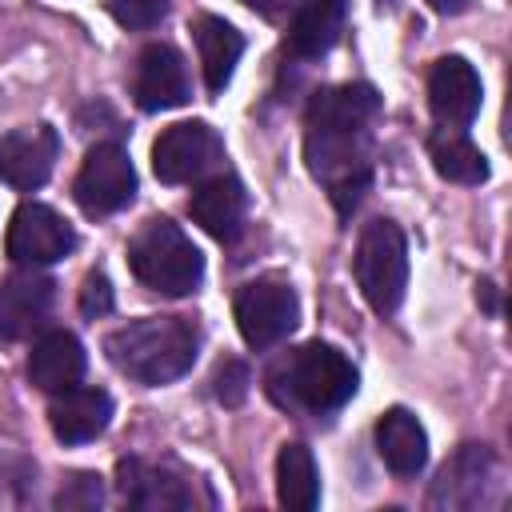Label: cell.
Instances as JSON below:
<instances>
[{"mask_svg": "<svg viewBox=\"0 0 512 512\" xmlns=\"http://www.w3.org/2000/svg\"><path fill=\"white\" fill-rule=\"evenodd\" d=\"M380 96L372 84H340L312 96L304 116V156L312 176L328 188V200L348 216L372 184V120Z\"/></svg>", "mask_w": 512, "mask_h": 512, "instance_id": "1", "label": "cell"}, {"mask_svg": "<svg viewBox=\"0 0 512 512\" xmlns=\"http://www.w3.org/2000/svg\"><path fill=\"white\" fill-rule=\"evenodd\" d=\"M200 348V332L192 320L184 316H144V320H128L116 332L104 336V352L108 360L136 384H168L180 380Z\"/></svg>", "mask_w": 512, "mask_h": 512, "instance_id": "2", "label": "cell"}, {"mask_svg": "<svg viewBox=\"0 0 512 512\" xmlns=\"http://www.w3.org/2000/svg\"><path fill=\"white\" fill-rule=\"evenodd\" d=\"M356 384H360V376H356L352 360L340 348L320 344V340L288 352L264 376L268 396L280 408L304 412V416H332V412H340L356 396Z\"/></svg>", "mask_w": 512, "mask_h": 512, "instance_id": "3", "label": "cell"}, {"mask_svg": "<svg viewBox=\"0 0 512 512\" xmlns=\"http://www.w3.org/2000/svg\"><path fill=\"white\" fill-rule=\"evenodd\" d=\"M128 268L144 288L160 296H188L204 280L200 248L168 216H152L140 224V232L128 240Z\"/></svg>", "mask_w": 512, "mask_h": 512, "instance_id": "4", "label": "cell"}, {"mask_svg": "<svg viewBox=\"0 0 512 512\" xmlns=\"http://www.w3.org/2000/svg\"><path fill=\"white\" fill-rule=\"evenodd\" d=\"M356 284L376 316H392L408 288V244L392 220H368L352 260Z\"/></svg>", "mask_w": 512, "mask_h": 512, "instance_id": "5", "label": "cell"}, {"mask_svg": "<svg viewBox=\"0 0 512 512\" xmlns=\"http://www.w3.org/2000/svg\"><path fill=\"white\" fill-rule=\"evenodd\" d=\"M224 164V144L204 120H180L152 144V172L160 184H192Z\"/></svg>", "mask_w": 512, "mask_h": 512, "instance_id": "6", "label": "cell"}, {"mask_svg": "<svg viewBox=\"0 0 512 512\" xmlns=\"http://www.w3.org/2000/svg\"><path fill=\"white\" fill-rule=\"evenodd\" d=\"M236 328L244 336L248 348L264 352L272 344H280L296 324H300V300L292 292V284L284 280H252L236 292Z\"/></svg>", "mask_w": 512, "mask_h": 512, "instance_id": "7", "label": "cell"}, {"mask_svg": "<svg viewBox=\"0 0 512 512\" xmlns=\"http://www.w3.org/2000/svg\"><path fill=\"white\" fill-rule=\"evenodd\" d=\"M72 196H76V204L88 216H112L124 204H132V196H136V168H132L128 152L120 144H112V140L96 144L84 156L80 172H76Z\"/></svg>", "mask_w": 512, "mask_h": 512, "instance_id": "8", "label": "cell"}, {"mask_svg": "<svg viewBox=\"0 0 512 512\" xmlns=\"http://www.w3.org/2000/svg\"><path fill=\"white\" fill-rule=\"evenodd\" d=\"M4 248H8V256L20 268H44V264L64 260L76 248V232H72V224L56 208L36 204V200H24L12 212V220H8Z\"/></svg>", "mask_w": 512, "mask_h": 512, "instance_id": "9", "label": "cell"}, {"mask_svg": "<svg viewBox=\"0 0 512 512\" xmlns=\"http://www.w3.org/2000/svg\"><path fill=\"white\" fill-rule=\"evenodd\" d=\"M132 96L144 112H168L180 108L192 96L188 84V64L172 44H148L136 56V72H132Z\"/></svg>", "mask_w": 512, "mask_h": 512, "instance_id": "10", "label": "cell"}, {"mask_svg": "<svg viewBox=\"0 0 512 512\" xmlns=\"http://www.w3.org/2000/svg\"><path fill=\"white\" fill-rule=\"evenodd\" d=\"M56 156H60L56 128H48V124L16 128V132L0 136V180L20 192H32L52 176Z\"/></svg>", "mask_w": 512, "mask_h": 512, "instance_id": "11", "label": "cell"}, {"mask_svg": "<svg viewBox=\"0 0 512 512\" xmlns=\"http://www.w3.org/2000/svg\"><path fill=\"white\" fill-rule=\"evenodd\" d=\"M52 300H56V284L48 276H40L36 268L4 276L0 280V340L16 344V340L32 336L48 320Z\"/></svg>", "mask_w": 512, "mask_h": 512, "instance_id": "12", "label": "cell"}, {"mask_svg": "<svg viewBox=\"0 0 512 512\" xmlns=\"http://www.w3.org/2000/svg\"><path fill=\"white\" fill-rule=\"evenodd\" d=\"M428 108L444 128H468L480 112V76L464 56H444L428 72Z\"/></svg>", "mask_w": 512, "mask_h": 512, "instance_id": "13", "label": "cell"}, {"mask_svg": "<svg viewBox=\"0 0 512 512\" xmlns=\"http://www.w3.org/2000/svg\"><path fill=\"white\" fill-rule=\"evenodd\" d=\"M188 212L208 236H216L220 244H232L248 216V192L232 172H212L188 196Z\"/></svg>", "mask_w": 512, "mask_h": 512, "instance_id": "14", "label": "cell"}, {"mask_svg": "<svg viewBox=\"0 0 512 512\" xmlns=\"http://www.w3.org/2000/svg\"><path fill=\"white\" fill-rule=\"evenodd\" d=\"M116 484H120V496L132 504V508H192L196 504V492H192V480L180 476L176 468L168 464H148V460H120L116 468Z\"/></svg>", "mask_w": 512, "mask_h": 512, "instance_id": "15", "label": "cell"}, {"mask_svg": "<svg viewBox=\"0 0 512 512\" xmlns=\"http://www.w3.org/2000/svg\"><path fill=\"white\" fill-rule=\"evenodd\" d=\"M492 480V452L484 444H460L456 456L436 472L428 488V508H476L484 500V484Z\"/></svg>", "mask_w": 512, "mask_h": 512, "instance_id": "16", "label": "cell"}, {"mask_svg": "<svg viewBox=\"0 0 512 512\" xmlns=\"http://www.w3.org/2000/svg\"><path fill=\"white\" fill-rule=\"evenodd\" d=\"M108 420H112V396L104 388L72 384L64 392H52L48 424L60 444H88L108 428Z\"/></svg>", "mask_w": 512, "mask_h": 512, "instance_id": "17", "label": "cell"}, {"mask_svg": "<svg viewBox=\"0 0 512 512\" xmlns=\"http://www.w3.org/2000/svg\"><path fill=\"white\" fill-rule=\"evenodd\" d=\"M84 376V344L64 332V328H52L44 332L32 352H28V380L40 388V392H64L72 384H80Z\"/></svg>", "mask_w": 512, "mask_h": 512, "instance_id": "18", "label": "cell"}, {"mask_svg": "<svg viewBox=\"0 0 512 512\" xmlns=\"http://www.w3.org/2000/svg\"><path fill=\"white\" fill-rule=\"evenodd\" d=\"M376 452L396 476H416L428 464V436L408 408H388L376 420Z\"/></svg>", "mask_w": 512, "mask_h": 512, "instance_id": "19", "label": "cell"}, {"mask_svg": "<svg viewBox=\"0 0 512 512\" xmlns=\"http://www.w3.org/2000/svg\"><path fill=\"white\" fill-rule=\"evenodd\" d=\"M192 36H196L200 68H204V88L216 96V92L228 88V80L236 72V60L244 52V36L224 16H200L192 24Z\"/></svg>", "mask_w": 512, "mask_h": 512, "instance_id": "20", "label": "cell"}, {"mask_svg": "<svg viewBox=\"0 0 512 512\" xmlns=\"http://www.w3.org/2000/svg\"><path fill=\"white\" fill-rule=\"evenodd\" d=\"M344 12H348L344 0H304L288 28V52L300 60L324 56L344 32Z\"/></svg>", "mask_w": 512, "mask_h": 512, "instance_id": "21", "label": "cell"}, {"mask_svg": "<svg viewBox=\"0 0 512 512\" xmlns=\"http://www.w3.org/2000/svg\"><path fill=\"white\" fill-rule=\"evenodd\" d=\"M428 160L432 168L452 180V184H480L488 180V160L484 152L460 132V128H436L428 136Z\"/></svg>", "mask_w": 512, "mask_h": 512, "instance_id": "22", "label": "cell"}, {"mask_svg": "<svg viewBox=\"0 0 512 512\" xmlns=\"http://www.w3.org/2000/svg\"><path fill=\"white\" fill-rule=\"evenodd\" d=\"M276 500L284 508L308 512L320 504V472L304 444H284L276 456Z\"/></svg>", "mask_w": 512, "mask_h": 512, "instance_id": "23", "label": "cell"}, {"mask_svg": "<svg viewBox=\"0 0 512 512\" xmlns=\"http://www.w3.org/2000/svg\"><path fill=\"white\" fill-rule=\"evenodd\" d=\"M168 4H172V0H104L108 16H112L120 28H136V32L160 24L164 12H168Z\"/></svg>", "mask_w": 512, "mask_h": 512, "instance_id": "24", "label": "cell"}, {"mask_svg": "<svg viewBox=\"0 0 512 512\" xmlns=\"http://www.w3.org/2000/svg\"><path fill=\"white\" fill-rule=\"evenodd\" d=\"M248 384H252V376H248V368H244L240 360H224V364L216 368V376H212V392H216V400L228 404V408L244 404Z\"/></svg>", "mask_w": 512, "mask_h": 512, "instance_id": "25", "label": "cell"}, {"mask_svg": "<svg viewBox=\"0 0 512 512\" xmlns=\"http://www.w3.org/2000/svg\"><path fill=\"white\" fill-rule=\"evenodd\" d=\"M112 304H116V296H112L108 276H104V272H88V276H84V288H80V312H84L88 320H100V316L112 312Z\"/></svg>", "mask_w": 512, "mask_h": 512, "instance_id": "26", "label": "cell"}, {"mask_svg": "<svg viewBox=\"0 0 512 512\" xmlns=\"http://www.w3.org/2000/svg\"><path fill=\"white\" fill-rule=\"evenodd\" d=\"M100 500H104V492H100V476H92V472H76V476H68V484H64L60 496H56L60 508H96Z\"/></svg>", "mask_w": 512, "mask_h": 512, "instance_id": "27", "label": "cell"}, {"mask_svg": "<svg viewBox=\"0 0 512 512\" xmlns=\"http://www.w3.org/2000/svg\"><path fill=\"white\" fill-rule=\"evenodd\" d=\"M244 4H248L252 12H260V16H268V20H276V16H280V12H284V8L292 4V0H244Z\"/></svg>", "mask_w": 512, "mask_h": 512, "instance_id": "28", "label": "cell"}, {"mask_svg": "<svg viewBox=\"0 0 512 512\" xmlns=\"http://www.w3.org/2000/svg\"><path fill=\"white\" fill-rule=\"evenodd\" d=\"M428 8H436V12H444V16H456V12L468 8V0H428Z\"/></svg>", "mask_w": 512, "mask_h": 512, "instance_id": "29", "label": "cell"}, {"mask_svg": "<svg viewBox=\"0 0 512 512\" xmlns=\"http://www.w3.org/2000/svg\"><path fill=\"white\" fill-rule=\"evenodd\" d=\"M476 296H480V300H484V308H488V312H496V288H492V284H488V280H484V284H480V292H476Z\"/></svg>", "mask_w": 512, "mask_h": 512, "instance_id": "30", "label": "cell"}]
</instances>
